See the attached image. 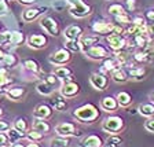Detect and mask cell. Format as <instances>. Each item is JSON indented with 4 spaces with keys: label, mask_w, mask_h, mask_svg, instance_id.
Wrapping results in <instances>:
<instances>
[{
    "label": "cell",
    "mask_w": 154,
    "mask_h": 147,
    "mask_svg": "<svg viewBox=\"0 0 154 147\" xmlns=\"http://www.w3.org/2000/svg\"><path fill=\"white\" fill-rule=\"evenodd\" d=\"M73 117L80 122H85V124H92L99 118V110L96 109L91 103H85V105L77 107L73 112Z\"/></svg>",
    "instance_id": "cell-1"
},
{
    "label": "cell",
    "mask_w": 154,
    "mask_h": 147,
    "mask_svg": "<svg viewBox=\"0 0 154 147\" xmlns=\"http://www.w3.org/2000/svg\"><path fill=\"white\" fill-rule=\"evenodd\" d=\"M100 129L106 133L110 135H119L125 129V122L119 115H109L100 124Z\"/></svg>",
    "instance_id": "cell-2"
},
{
    "label": "cell",
    "mask_w": 154,
    "mask_h": 147,
    "mask_svg": "<svg viewBox=\"0 0 154 147\" xmlns=\"http://www.w3.org/2000/svg\"><path fill=\"white\" fill-rule=\"evenodd\" d=\"M66 3L69 4V13L74 18H85L92 13V7L83 0H66Z\"/></svg>",
    "instance_id": "cell-3"
},
{
    "label": "cell",
    "mask_w": 154,
    "mask_h": 147,
    "mask_svg": "<svg viewBox=\"0 0 154 147\" xmlns=\"http://www.w3.org/2000/svg\"><path fill=\"white\" fill-rule=\"evenodd\" d=\"M59 93H61L63 98H66V99L76 98V96L80 93V85L73 81V76L62 80L61 88H59Z\"/></svg>",
    "instance_id": "cell-4"
},
{
    "label": "cell",
    "mask_w": 154,
    "mask_h": 147,
    "mask_svg": "<svg viewBox=\"0 0 154 147\" xmlns=\"http://www.w3.org/2000/svg\"><path fill=\"white\" fill-rule=\"evenodd\" d=\"M106 41H107L109 50L113 54H117V52H121L124 50H127V37L124 35L110 33V35L106 36Z\"/></svg>",
    "instance_id": "cell-5"
},
{
    "label": "cell",
    "mask_w": 154,
    "mask_h": 147,
    "mask_svg": "<svg viewBox=\"0 0 154 147\" xmlns=\"http://www.w3.org/2000/svg\"><path fill=\"white\" fill-rule=\"evenodd\" d=\"M70 59H72V54L67 48H59V50H57L48 57V62L55 65V66H63V65L69 63Z\"/></svg>",
    "instance_id": "cell-6"
},
{
    "label": "cell",
    "mask_w": 154,
    "mask_h": 147,
    "mask_svg": "<svg viewBox=\"0 0 154 147\" xmlns=\"http://www.w3.org/2000/svg\"><path fill=\"white\" fill-rule=\"evenodd\" d=\"M55 133L63 138H73V136H79L80 132L77 129V125L73 122H59L58 125H55Z\"/></svg>",
    "instance_id": "cell-7"
},
{
    "label": "cell",
    "mask_w": 154,
    "mask_h": 147,
    "mask_svg": "<svg viewBox=\"0 0 154 147\" xmlns=\"http://www.w3.org/2000/svg\"><path fill=\"white\" fill-rule=\"evenodd\" d=\"M87 58H90L92 61H102V59H106V58L110 55V50H107L106 47L100 44H95L92 47H90L84 52Z\"/></svg>",
    "instance_id": "cell-8"
},
{
    "label": "cell",
    "mask_w": 154,
    "mask_h": 147,
    "mask_svg": "<svg viewBox=\"0 0 154 147\" xmlns=\"http://www.w3.org/2000/svg\"><path fill=\"white\" fill-rule=\"evenodd\" d=\"M40 26L44 29V32L48 33L50 36H54L57 37L59 33H61V29H59V23L57 22V19H54L52 17H42L40 18Z\"/></svg>",
    "instance_id": "cell-9"
},
{
    "label": "cell",
    "mask_w": 154,
    "mask_h": 147,
    "mask_svg": "<svg viewBox=\"0 0 154 147\" xmlns=\"http://www.w3.org/2000/svg\"><path fill=\"white\" fill-rule=\"evenodd\" d=\"M90 84L98 91H105L109 87V77L105 73L99 72V73H92L90 77Z\"/></svg>",
    "instance_id": "cell-10"
},
{
    "label": "cell",
    "mask_w": 154,
    "mask_h": 147,
    "mask_svg": "<svg viewBox=\"0 0 154 147\" xmlns=\"http://www.w3.org/2000/svg\"><path fill=\"white\" fill-rule=\"evenodd\" d=\"M114 26H116V23H113V22H107V21H96V22L92 23L91 29H92V32L98 36H107L113 32Z\"/></svg>",
    "instance_id": "cell-11"
},
{
    "label": "cell",
    "mask_w": 154,
    "mask_h": 147,
    "mask_svg": "<svg viewBox=\"0 0 154 147\" xmlns=\"http://www.w3.org/2000/svg\"><path fill=\"white\" fill-rule=\"evenodd\" d=\"M48 10V7H29L22 13L23 22H33L35 19L40 18L42 14H44Z\"/></svg>",
    "instance_id": "cell-12"
},
{
    "label": "cell",
    "mask_w": 154,
    "mask_h": 147,
    "mask_svg": "<svg viewBox=\"0 0 154 147\" xmlns=\"http://www.w3.org/2000/svg\"><path fill=\"white\" fill-rule=\"evenodd\" d=\"M26 43H28L29 48L42 50V48H45L48 45V38L44 35H30L26 38Z\"/></svg>",
    "instance_id": "cell-13"
},
{
    "label": "cell",
    "mask_w": 154,
    "mask_h": 147,
    "mask_svg": "<svg viewBox=\"0 0 154 147\" xmlns=\"http://www.w3.org/2000/svg\"><path fill=\"white\" fill-rule=\"evenodd\" d=\"M125 70H127V74L131 80H135V81H140L143 78H146V69L143 66H136V65H131V66H127L125 67Z\"/></svg>",
    "instance_id": "cell-14"
},
{
    "label": "cell",
    "mask_w": 154,
    "mask_h": 147,
    "mask_svg": "<svg viewBox=\"0 0 154 147\" xmlns=\"http://www.w3.org/2000/svg\"><path fill=\"white\" fill-rule=\"evenodd\" d=\"M2 92L6 95L7 99L14 100V102H18V100H22L23 96L26 95V90L22 87H14V88H4Z\"/></svg>",
    "instance_id": "cell-15"
},
{
    "label": "cell",
    "mask_w": 154,
    "mask_h": 147,
    "mask_svg": "<svg viewBox=\"0 0 154 147\" xmlns=\"http://www.w3.org/2000/svg\"><path fill=\"white\" fill-rule=\"evenodd\" d=\"M79 43H80V48H81V52H85L90 47L95 44H99L100 43V36L98 35H83L80 38H79Z\"/></svg>",
    "instance_id": "cell-16"
},
{
    "label": "cell",
    "mask_w": 154,
    "mask_h": 147,
    "mask_svg": "<svg viewBox=\"0 0 154 147\" xmlns=\"http://www.w3.org/2000/svg\"><path fill=\"white\" fill-rule=\"evenodd\" d=\"M52 109L50 105H45V103H42V105L36 106L35 112H33V117L38 120H50L52 117Z\"/></svg>",
    "instance_id": "cell-17"
},
{
    "label": "cell",
    "mask_w": 154,
    "mask_h": 147,
    "mask_svg": "<svg viewBox=\"0 0 154 147\" xmlns=\"http://www.w3.org/2000/svg\"><path fill=\"white\" fill-rule=\"evenodd\" d=\"M128 38V41L134 43V47H136L138 50H144V48L147 47L150 44V41L153 38L146 33V35H135V36H131V37H127Z\"/></svg>",
    "instance_id": "cell-18"
},
{
    "label": "cell",
    "mask_w": 154,
    "mask_h": 147,
    "mask_svg": "<svg viewBox=\"0 0 154 147\" xmlns=\"http://www.w3.org/2000/svg\"><path fill=\"white\" fill-rule=\"evenodd\" d=\"M80 147H105V142L98 135H87L81 139Z\"/></svg>",
    "instance_id": "cell-19"
},
{
    "label": "cell",
    "mask_w": 154,
    "mask_h": 147,
    "mask_svg": "<svg viewBox=\"0 0 154 147\" xmlns=\"http://www.w3.org/2000/svg\"><path fill=\"white\" fill-rule=\"evenodd\" d=\"M84 35V30L80 25H70L63 30L65 40H79Z\"/></svg>",
    "instance_id": "cell-20"
},
{
    "label": "cell",
    "mask_w": 154,
    "mask_h": 147,
    "mask_svg": "<svg viewBox=\"0 0 154 147\" xmlns=\"http://www.w3.org/2000/svg\"><path fill=\"white\" fill-rule=\"evenodd\" d=\"M119 102L116 98L113 96H105L102 100H100V109L106 113H114L119 109Z\"/></svg>",
    "instance_id": "cell-21"
},
{
    "label": "cell",
    "mask_w": 154,
    "mask_h": 147,
    "mask_svg": "<svg viewBox=\"0 0 154 147\" xmlns=\"http://www.w3.org/2000/svg\"><path fill=\"white\" fill-rule=\"evenodd\" d=\"M121 67V65L119 63V61L116 59V57L113 58H106V61L103 62V66H102V73H113L114 70H117V69H120Z\"/></svg>",
    "instance_id": "cell-22"
},
{
    "label": "cell",
    "mask_w": 154,
    "mask_h": 147,
    "mask_svg": "<svg viewBox=\"0 0 154 147\" xmlns=\"http://www.w3.org/2000/svg\"><path fill=\"white\" fill-rule=\"evenodd\" d=\"M51 107L54 110H57V112H65V110L67 109V102H66V98H63V96L61 95V93H58V95H55L54 98L51 99Z\"/></svg>",
    "instance_id": "cell-23"
},
{
    "label": "cell",
    "mask_w": 154,
    "mask_h": 147,
    "mask_svg": "<svg viewBox=\"0 0 154 147\" xmlns=\"http://www.w3.org/2000/svg\"><path fill=\"white\" fill-rule=\"evenodd\" d=\"M36 90H37L38 93H42V95H44V96H51L55 91V85L50 84L48 81H45L44 78H43V80L36 85Z\"/></svg>",
    "instance_id": "cell-24"
},
{
    "label": "cell",
    "mask_w": 154,
    "mask_h": 147,
    "mask_svg": "<svg viewBox=\"0 0 154 147\" xmlns=\"http://www.w3.org/2000/svg\"><path fill=\"white\" fill-rule=\"evenodd\" d=\"M132 59H134V63L135 65H139V66H143V65L149 63L151 61V57L147 55L143 50H138L132 54Z\"/></svg>",
    "instance_id": "cell-25"
},
{
    "label": "cell",
    "mask_w": 154,
    "mask_h": 147,
    "mask_svg": "<svg viewBox=\"0 0 154 147\" xmlns=\"http://www.w3.org/2000/svg\"><path fill=\"white\" fill-rule=\"evenodd\" d=\"M32 129H35V131L37 132H42V133H48V132L51 131V125L48 124L47 120H38L36 118L35 122L32 124Z\"/></svg>",
    "instance_id": "cell-26"
},
{
    "label": "cell",
    "mask_w": 154,
    "mask_h": 147,
    "mask_svg": "<svg viewBox=\"0 0 154 147\" xmlns=\"http://www.w3.org/2000/svg\"><path fill=\"white\" fill-rule=\"evenodd\" d=\"M138 113L142 115V117H146V118H149V117H153L154 115V103H140V105L138 106Z\"/></svg>",
    "instance_id": "cell-27"
},
{
    "label": "cell",
    "mask_w": 154,
    "mask_h": 147,
    "mask_svg": "<svg viewBox=\"0 0 154 147\" xmlns=\"http://www.w3.org/2000/svg\"><path fill=\"white\" fill-rule=\"evenodd\" d=\"M52 74H55V76L59 78V80H65V78H67V77H70L73 76V70H72L70 67H67V66H57L54 69V72H52Z\"/></svg>",
    "instance_id": "cell-28"
},
{
    "label": "cell",
    "mask_w": 154,
    "mask_h": 147,
    "mask_svg": "<svg viewBox=\"0 0 154 147\" xmlns=\"http://www.w3.org/2000/svg\"><path fill=\"white\" fill-rule=\"evenodd\" d=\"M110 74H112L113 81H116V83H121V84H124V83H127V81L129 80L128 74H127V70H125L124 67H120V69L114 70L113 73H110Z\"/></svg>",
    "instance_id": "cell-29"
},
{
    "label": "cell",
    "mask_w": 154,
    "mask_h": 147,
    "mask_svg": "<svg viewBox=\"0 0 154 147\" xmlns=\"http://www.w3.org/2000/svg\"><path fill=\"white\" fill-rule=\"evenodd\" d=\"M128 13L127 10H125V7L122 6L121 3H112L109 7H107V14L112 17H119V15H122V14Z\"/></svg>",
    "instance_id": "cell-30"
},
{
    "label": "cell",
    "mask_w": 154,
    "mask_h": 147,
    "mask_svg": "<svg viewBox=\"0 0 154 147\" xmlns=\"http://www.w3.org/2000/svg\"><path fill=\"white\" fill-rule=\"evenodd\" d=\"M116 99H117V102H119L120 107H128V106L132 103V96L129 95L128 92H124V91H121V92L117 93Z\"/></svg>",
    "instance_id": "cell-31"
},
{
    "label": "cell",
    "mask_w": 154,
    "mask_h": 147,
    "mask_svg": "<svg viewBox=\"0 0 154 147\" xmlns=\"http://www.w3.org/2000/svg\"><path fill=\"white\" fill-rule=\"evenodd\" d=\"M7 133V136H8V139H10V142L11 143H14V142H19V140H22V139H25V132H21V131H18V129H15V128H11L8 129V131L6 132Z\"/></svg>",
    "instance_id": "cell-32"
},
{
    "label": "cell",
    "mask_w": 154,
    "mask_h": 147,
    "mask_svg": "<svg viewBox=\"0 0 154 147\" xmlns=\"http://www.w3.org/2000/svg\"><path fill=\"white\" fill-rule=\"evenodd\" d=\"M3 63H4V66H7V67H14V66H17V65L19 63V58L17 57L15 54H11V52H8V54H4V57H3Z\"/></svg>",
    "instance_id": "cell-33"
},
{
    "label": "cell",
    "mask_w": 154,
    "mask_h": 147,
    "mask_svg": "<svg viewBox=\"0 0 154 147\" xmlns=\"http://www.w3.org/2000/svg\"><path fill=\"white\" fill-rule=\"evenodd\" d=\"M69 138H63V136H55V138L50 139V147H69Z\"/></svg>",
    "instance_id": "cell-34"
},
{
    "label": "cell",
    "mask_w": 154,
    "mask_h": 147,
    "mask_svg": "<svg viewBox=\"0 0 154 147\" xmlns=\"http://www.w3.org/2000/svg\"><path fill=\"white\" fill-rule=\"evenodd\" d=\"M25 41V35L21 32L10 33V45H21Z\"/></svg>",
    "instance_id": "cell-35"
},
{
    "label": "cell",
    "mask_w": 154,
    "mask_h": 147,
    "mask_svg": "<svg viewBox=\"0 0 154 147\" xmlns=\"http://www.w3.org/2000/svg\"><path fill=\"white\" fill-rule=\"evenodd\" d=\"M25 139H26V140H29V142H37V143H38L40 140H43V139H44V133L37 132V131H35V129L30 128V131L26 132Z\"/></svg>",
    "instance_id": "cell-36"
},
{
    "label": "cell",
    "mask_w": 154,
    "mask_h": 147,
    "mask_svg": "<svg viewBox=\"0 0 154 147\" xmlns=\"http://www.w3.org/2000/svg\"><path fill=\"white\" fill-rule=\"evenodd\" d=\"M11 127L15 128V129H18V131H21V132H25V133L29 131V124H28V121H26V118H23V117L17 118Z\"/></svg>",
    "instance_id": "cell-37"
},
{
    "label": "cell",
    "mask_w": 154,
    "mask_h": 147,
    "mask_svg": "<svg viewBox=\"0 0 154 147\" xmlns=\"http://www.w3.org/2000/svg\"><path fill=\"white\" fill-rule=\"evenodd\" d=\"M121 144H122V139L119 135H110L105 142V147H121Z\"/></svg>",
    "instance_id": "cell-38"
},
{
    "label": "cell",
    "mask_w": 154,
    "mask_h": 147,
    "mask_svg": "<svg viewBox=\"0 0 154 147\" xmlns=\"http://www.w3.org/2000/svg\"><path fill=\"white\" fill-rule=\"evenodd\" d=\"M23 67H25L28 72H32V73H35V74H37L38 72H40L38 63L36 61H33V59H25V61H23Z\"/></svg>",
    "instance_id": "cell-39"
},
{
    "label": "cell",
    "mask_w": 154,
    "mask_h": 147,
    "mask_svg": "<svg viewBox=\"0 0 154 147\" xmlns=\"http://www.w3.org/2000/svg\"><path fill=\"white\" fill-rule=\"evenodd\" d=\"M132 15L129 13H125V14H122V15H119V17H116L114 18V21L117 22V25H127L128 26L129 23H132Z\"/></svg>",
    "instance_id": "cell-40"
},
{
    "label": "cell",
    "mask_w": 154,
    "mask_h": 147,
    "mask_svg": "<svg viewBox=\"0 0 154 147\" xmlns=\"http://www.w3.org/2000/svg\"><path fill=\"white\" fill-rule=\"evenodd\" d=\"M65 48H67L70 52H81L79 40H66V43H65Z\"/></svg>",
    "instance_id": "cell-41"
},
{
    "label": "cell",
    "mask_w": 154,
    "mask_h": 147,
    "mask_svg": "<svg viewBox=\"0 0 154 147\" xmlns=\"http://www.w3.org/2000/svg\"><path fill=\"white\" fill-rule=\"evenodd\" d=\"M13 83V80L8 77V74H0V90L3 91L4 87L10 85V84Z\"/></svg>",
    "instance_id": "cell-42"
},
{
    "label": "cell",
    "mask_w": 154,
    "mask_h": 147,
    "mask_svg": "<svg viewBox=\"0 0 154 147\" xmlns=\"http://www.w3.org/2000/svg\"><path fill=\"white\" fill-rule=\"evenodd\" d=\"M124 7L128 13L136 11V0H124Z\"/></svg>",
    "instance_id": "cell-43"
},
{
    "label": "cell",
    "mask_w": 154,
    "mask_h": 147,
    "mask_svg": "<svg viewBox=\"0 0 154 147\" xmlns=\"http://www.w3.org/2000/svg\"><path fill=\"white\" fill-rule=\"evenodd\" d=\"M144 129L147 132H151V133H154V115L153 117H149L146 121H144Z\"/></svg>",
    "instance_id": "cell-44"
},
{
    "label": "cell",
    "mask_w": 154,
    "mask_h": 147,
    "mask_svg": "<svg viewBox=\"0 0 154 147\" xmlns=\"http://www.w3.org/2000/svg\"><path fill=\"white\" fill-rule=\"evenodd\" d=\"M8 14V4L7 0H0V17H4Z\"/></svg>",
    "instance_id": "cell-45"
},
{
    "label": "cell",
    "mask_w": 154,
    "mask_h": 147,
    "mask_svg": "<svg viewBox=\"0 0 154 147\" xmlns=\"http://www.w3.org/2000/svg\"><path fill=\"white\" fill-rule=\"evenodd\" d=\"M10 128H11V124L8 121H6V120L0 118V133H6Z\"/></svg>",
    "instance_id": "cell-46"
},
{
    "label": "cell",
    "mask_w": 154,
    "mask_h": 147,
    "mask_svg": "<svg viewBox=\"0 0 154 147\" xmlns=\"http://www.w3.org/2000/svg\"><path fill=\"white\" fill-rule=\"evenodd\" d=\"M10 146V139L7 133H0V147H7Z\"/></svg>",
    "instance_id": "cell-47"
},
{
    "label": "cell",
    "mask_w": 154,
    "mask_h": 147,
    "mask_svg": "<svg viewBox=\"0 0 154 147\" xmlns=\"http://www.w3.org/2000/svg\"><path fill=\"white\" fill-rule=\"evenodd\" d=\"M143 51L146 52V54H147V55H150L151 58L154 57V41H153V40H151V41H150V44H149L147 47L144 48Z\"/></svg>",
    "instance_id": "cell-48"
},
{
    "label": "cell",
    "mask_w": 154,
    "mask_h": 147,
    "mask_svg": "<svg viewBox=\"0 0 154 147\" xmlns=\"http://www.w3.org/2000/svg\"><path fill=\"white\" fill-rule=\"evenodd\" d=\"M147 32H149V36L154 40V21L147 22Z\"/></svg>",
    "instance_id": "cell-49"
},
{
    "label": "cell",
    "mask_w": 154,
    "mask_h": 147,
    "mask_svg": "<svg viewBox=\"0 0 154 147\" xmlns=\"http://www.w3.org/2000/svg\"><path fill=\"white\" fill-rule=\"evenodd\" d=\"M22 6H33L36 3V0H18Z\"/></svg>",
    "instance_id": "cell-50"
},
{
    "label": "cell",
    "mask_w": 154,
    "mask_h": 147,
    "mask_svg": "<svg viewBox=\"0 0 154 147\" xmlns=\"http://www.w3.org/2000/svg\"><path fill=\"white\" fill-rule=\"evenodd\" d=\"M10 147H26V144H23L22 142H14Z\"/></svg>",
    "instance_id": "cell-51"
},
{
    "label": "cell",
    "mask_w": 154,
    "mask_h": 147,
    "mask_svg": "<svg viewBox=\"0 0 154 147\" xmlns=\"http://www.w3.org/2000/svg\"><path fill=\"white\" fill-rule=\"evenodd\" d=\"M26 147H42L37 142H29V144H26Z\"/></svg>",
    "instance_id": "cell-52"
},
{
    "label": "cell",
    "mask_w": 154,
    "mask_h": 147,
    "mask_svg": "<svg viewBox=\"0 0 154 147\" xmlns=\"http://www.w3.org/2000/svg\"><path fill=\"white\" fill-rule=\"evenodd\" d=\"M150 102H151V103H154V91L150 93Z\"/></svg>",
    "instance_id": "cell-53"
},
{
    "label": "cell",
    "mask_w": 154,
    "mask_h": 147,
    "mask_svg": "<svg viewBox=\"0 0 154 147\" xmlns=\"http://www.w3.org/2000/svg\"><path fill=\"white\" fill-rule=\"evenodd\" d=\"M3 57H4V51H3V50H2V48H0V61L3 59Z\"/></svg>",
    "instance_id": "cell-54"
},
{
    "label": "cell",
    "mask_w": 154,
    "mask_h": 147,
    "mask_svg": "<svg viewBox=\"0 0 154 147\" xmlns=\"http://www.w3.org/2000/svg\"><path fill=\"white\" fill-rule=\"evenodd\" d=\"M2 115H3V109L0 107V117H2Z\"/></svg>",
    "instance_id": "cell-55"
},
{
    "label": "cell",
    "mask_w": 154,
    "mask_h": 147,
    "mask_svg": "<svg viewBox=\"0 0 154 147\" xmlns=\"http://www.w3.org/2000/svg\"><path fill=\"white\" fill-rule=\"evenodd\" d=\"M7 2H13V0H7Z\"/></svg>",
    "instance_id": "cell-56"
},
{
    "label": "cell",
    "mask_w": 154,
    "mask_h": 147,
    "mask_svg": "<svg viewBox=\"0 0 154 147\" xmlns=\"http://www.w3.org/2000/svg\"><path fill=\"white\" fill-rule=\"evenodd\" d=\"M0 93H2V92H0Z\"/></svg>",
    "instance_id": "cell-57"
},
{
    "label": "cell",
    "mask_w": 154,
    "mask_h": 147,
    "mask_svg": "<svg viewBox=\"0 0 154 147\" xmlns=\"http://www.w3.org/2000/svg\"><path fill=\"white\" fill-rule=\"evenodd\" d=\"M153 10H154V8H153Z\"/></svg>",
    "instance_id": "cell-58"
}]
</instances>
